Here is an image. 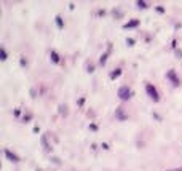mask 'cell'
<instances>
[{"label":"cell","instance_id":"6da1fadb","mask_svg":"<svg viewBox=\"0 0 182 171\" xmlns=\"http://www.w3.org/2000/svg\"><path fill=\"white\" fill-rule=\"evenodd\" d=\"M118 98H120L121 101H128V99L131 98V90L128 86H121L120 90H118Z\"/></svg>","mask_w":182,"mask_h":171},{"label":"cell","instance_id":"7a4b0ae2","mask_svg":"<svg viewBox=\"0 0 182 171\" xmlns=\"http://www.w3.org/2000/svg\"><path fill=\"white\" fill-rule=\"evenodd\" d=\"M146 91H147V94L150 96V99H154L155 102L160 99V96H158V91H157V88H155L154 85H150V83H149V85L146 86Z\"/></svg>","mask_w":182,"mask_h":171},{"label":"cell","instance_id":"3957f363","mask_svg":"<svg viewBox=\"0 0 182 171\" xmlns=\"http://www.w3.org/2000/svg\"><path fill=\"white\" fill-rule=\"evenodd\" d=\"M115 117H117V120H120V122L128 120V115L123 112V107H117V110H115Z\"/></svg>","mask_w":182,"mask_h":171},{"label":"cell","instance_id":"277c9868","mask_svg":"<svg viewBox=\"0 0 182 171\" xmlns=\"http://www.w3.org/2000/svg\"><path fill=\"white\" fill-rule=\"evenodd\" d=\"M3 154L7 155V157H8V160H11V162H15V163H18V162H19V157H18L16 154H13L11 150H8V149H5V150H3Z\"/></svg>","mask_w":182,"mask_h":171},{"label":"cell","instance_id":"5b68a950","mask_svg":"<svg viewBox=\"0 0 182 171\" xmlns=\"http://www.w3.org/2000/svg\"><path fill=\"white\" fill-rule=\"evenodd\" d=\"M166 77L169 78V80L173 82V83H174V85H176V86H177L179 83H181V82H179V78L176 77V72H174V70H169V72L166 74Z\"/></svg>","mask_w":182,"mask_h":171},{"label":"cell","instance_id":"8992f818","mask_svg":"<svg viewBox=\"0 0 182 171\" xmlns=\"http://www.w3.org/2000/svg\"><path fill=\"white\" fill-rule=\"evenodd\" d=\"M138 26H139V21H138V19H133V21H130V23H126V24H125V29L138 27Z\"/></svg>","mask_w":182,"mask_h":171},{"label":"cell","instance_id":"52a82bcc","mask_svg":"<svg viewBox=\"0 0 182 171\" xmlns=\"http://www.w3.org/2000/svg\"><path fill=\"white\" fill-rule=\"evenodd\" d=\"M42 144H43V147H45V150H46V152L51 150V146H50L48 141H46V136H42Z\"/></svg>","mask_w":182,"mask_h":171},{"label":"cell","instance_id":"ba28073f","mask_svg":"<svg viewBox=\"0 0 182 171\" xmlns=\"http://www.w3.org/2000/svg\"><path fill=\"white\" fill-rule=\"evenodd\" d=\"M110 50H112V45L109 43V50H107V53H104V54L101 56V59H99V61H101V64H105V61H107V56H109V51H110Z\"/></svg>","mask_w":182,"mask_h":171},{"label":"cell","instance_id":"9c48e42d","mask_svg":"<svg viewBox=\"0 0 182 171\" xmlns=\"http://www.w3.org/2000/svg\"><path fill=\"white\" fill-rule=\"evenodd\" d=\"M120 74H121V70H120V69L113 70V72L110 74V78H117V77H120Z\"/></svg>","mask_w":182,"mask_h":171},{"label":"cell","instance_id":"30bf717a","mask_svg":"<svg viewBox=\"0 0 182 171\" xmlns=\"http://www.w3.org/2000/svg\"><path fill=\"white\" fill-rule=\"evenodd\" d=\"M51 59H53V62H59V56H58V53H54V51H51Z\"/></svg>","mask_w":182,"mask_h":171},{"label":"cell","instance_id":"8fae6325","mask_svg":"<svg viewBox=\"0 0 182 171\" xmlns=\"http://www.w3.org/2000/svg\"><path fill=\"white\" fill-rule=\"evenodd\" d=\"M0 58H2V61H5L7 59V51H5V48H0Z\"/></svg>","mask_w":182,"mask_h":171},{"label":"cell","instance_id":"7c38bea8","mask_svg":"<svg viewBox=\"0 0 182 171\" xmlns=\"http://www.w3.org/2000/svg\"><path fill=\"white\" fill-rule=\"evenodd\" d=\"M138 7L139 8H147V2H144V0H138Z\"/></svg>","mask_w":182,"mask_h":171},{"label":"cell","instance_id":"4fadbf2b","mask_svg":"<svg viewBox=\"0 0 182 171\" xmlns=\"http://www.w3.org/2000/svg\"><path fill=\"white\" fill-rule=\"evenodd\" d=\"M56 24H58V27H61V29L64 27V23H62V19H61L59 16H56Z\"/></svg>","mask_w":182,"mask_h":171},{"label":"cell","instance_id":"5bb4252c","mask_svg":"<svg viewBox=\"0 0 182 171\" xmlns=\"http://www.w3.org/2000/svg\"><path fill=\"white\" fill-rule=\"evenodd\" d=\"M59 112H61V114H67V109H66V106H59Z\"/></svg>","mask_w":182,"mask_h":171},{"label":"cell","instance_id":"9a60e30c","mask_svg":"<svg viewBox=\"0 0 182 171\" xmlns=\"http://www.w3.org/2000/svg\"><path fill=\"white\" fill-rule=\"evenodd\" d=\"M126 43H128L130 46H133L134 45V40H133V38H128V40H126Z\"/></svg>","mask_w":182,"mask_h":171},{"label":"cell","instance_id":"2e32d148","mask_svg":"<svg viewBox=\"0 0 182 171\" xmlns=\"http://www.w3.org/2000/svg\"><path fill=\"white\" fill-rule=\"evenodd\" d=\"M176 54H177V58H182V51H181V50H177V51H176Z\"/></svg>","mask_w":182,"mask_h":171},{"label":"cell","instance_id":"e0dca14e","mask_svg":"<svg viewBox=\"0 0 182 171\" xmlns=\"http://www.w3.org/2000/svg\"><path fill=\"white\" fill-rule=\"evenodd\" d=\"M176 171H182V168H179V170H176Z\"/></svg>","mask_w":182,"mask_h":171}]
</instances>
